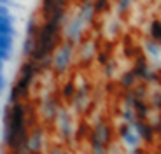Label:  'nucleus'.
Listing matches in <instances>:
<instances>
[{
	"label": "nucleus",
	"instance_id": "12",
	"mask_svg": "<svg viewBox=\"0 0 161 154\" xmlns=\"http://www.w3.org/2000/svg\"><path fill=\"white\" fill-rule=\"evenodd\" d=\"M58 109H60V105H58L53 98H46L44 103H42V112H44V118L47 119V121H54V119H56Z\"/></svg>",
	"mask_w": 161,
	"mask_h": 154
},
{
	"label": "nucleus",
	"instance_id": "15",
	"mask_svg": "<svg viewBox=\"0 0 161 154\" xmlns=\"http://www.w3.org/2000/svg\"><path fill=\"white\" fill-rule=\"evenodd\" d=\"M95 7H93V2H89V0H86L84 4H82V7H80V12H79V16L84 19V23H91L93 18H95Z\"/></svg>",
	"mask_w": 161,
	"mask_h": 154
},
{
	"label": "nucleus",
	"instance_id": "27",
	"mask_svg": "<svg viewBox=\"0 0 161 154\" xmlns=\"http://www.w3.org/2000/svg\"><path fill=\"white\" fill-rule=\"evenodd\" d=\"M153 107L161 109V93H156V95L153 96Z\"/></svg>",
	"mask_w": 161,
	"mask_h": 154
},
{
	"label": "nucleus",
	"instance_id": "31",
	"mask_svg": "<svg viewBox=\"0 0 161 154\" xmlns=\"http://www.w3.org/2000/svg\"><path fill=\"white\" fill-rule=\"evenodd\" d=\"M5 88V77L2 75V72H0V95H2V91H4Z\"/></svg>",
	"mask_w": 161,
	"mask_h": 154
},
{
	"label": "nucleus",
	"instance_id": "34",
	"mask_svg": "<svg viewBox=\"0 0 161 154\" xmlns=\"http://www.w3.org/2000/svg\"><path fill=\"white\" fill-rule=\"evenodd\" d=\"M21 154H39V152H35V151H30V149H26L25 152H21Z\"/></svg>",
	"mask_w": 161,
	"mask_h": 154
},
{
	"label": "nucleus",
	"instance_id": "22",
	"mask_svg": "<svg viewBox=\"0 0 161 154\" xmlns=\"http://www.w3.org/2000/svg\"><path fill=\"white\" fill-rule=\"evenodd\" d=\"M37 32H39V23L32 18V19L26 23V37H33V39H35Z\"/></svg>",
	"mask_w": 161,
	"mask_h": 154
},
{
	"label": "nucleus",
	"instance_id": "20",
	"mask_svg": "<svg viewBox=\"0 0 161 154\" xmlns=\"http://www.w3.org/2000/svg\"><path fill=\"white\" fill-rule=\"evenodd\" d=\"M151 37H153V41L161 44V21L159 19L153 21V25H151Z\"/></svg>",
	"mask_w": 161,
	"mask_h": 154
},
{
	"label": "nucleus",
	"instance_id": "8",
	"mask_svg": "<svg viewBox=\"0 0 161 154\" xmlns=\"http://www.w3.org/2000/svg\"><path fill=\"white\" fill-rule=\"evenodd\" d=\"M26 147L30 151H35V152L42 151V147H44V130H42V126H35L32 133H28Z\"/></svg>",
	"mask_w": 161,
	"mask_h": 154
},
{
	"label": "nucleus",
	"instance_id": "26",
	"mask_svg": "<svg viewBox=\"0 0 161 154\" xmlns=\"http://www.w3.org/2000/svg\"><path fill=\"white\" fill-rule=\"evenodd\" d=\"M2 5H7V7H14V9H23V5L16 4V0H0Z\"/></svg>",
	"mask_w": 161,
	"mask_h": 154
},
{
	"label": "nucleus",
	"instance_id": "36",
	"mask_svg": "<svg viewBox=\"0 0 161 154\" xmlns=\"http://www.w3.org/2000/svg\"><path fill=\"white\" fill-rule=\"evenodd\" d=\"M12 154H19V152H14V151H12Z\"/></svg>",
	"mask_w": 161,
	"mask_h": 154
},
{
	"label": "nucleus",
	"instance_id": "29",
	"mask_svg": "<svg viewBox=\"0 0 161 154\" xmlns=\"http://www.w3.org/2000/svg\"><path fill=\"white\" fill-rule=\"evenodd\" d=\"M12 56V53H7V51H2L0 49V60H4V61H9Z\"/></svg>",
	"mask_w": 161,
	"mask_h": 154
},
{
	"label": "nucleus",
	"instance_id": "1",
	"mask_svg": "<svg viewBox=\"0 0 161 154\" xmlns=\"http://www.w3.org/2000/svg\"><path fill=\"white\" fill-rule=\"evenodd\" d=\"M2 140L4 144L14 152H25L28 149L26 140H28V114L25 103L14 102L11 103L4 114V131H2Z\"/></svg>",
	"mask_w": 161,
	"mask_h": 154
},
{
	"label": "nucleus",
	"instance_id": "19",
	"mask_svg": "<svg viewBox=\"0 0 161 154\" xmlns=\"http://www.w3.org/2000/svg\"><path fill=\"white\" fill-rule=\"evenodd\" d=\"M35 47V39L33 37H26L23 42V56L25 58H30L32 56V51Z\"/></svg>",
	"mask_w": 161,
	"mask_h": 154
},
{
	"label": "nucleus",
	"instance_id": "21",
	"mask_svg": "<svg viewBox=\"0 0 161 154\" xmlns=\"http://www.w3.org/2000/svg\"><path fill=\"white\" fill-rule=\"evenodd\" d=\"M80 53H82V60L88 61L93 58V54H95V46H93V42H86L84 47H80Z\"/></svg>",
	"mask_w": 161,
	"mask_h": 154
},
{
	"label": "nucleus",
	"instance_id": "18",
	"mask_svg": "<svg viewBox=\"0 0 161 154\" xmlns=\"http://www.w3.org/2000/svg\"><path fill=\"white\" fill-rule=\"evenodd\" d=\"M0 49L7 51V53H12L14 51V37L0 33Z\"/></svg>",
	"mask_w": 161,
	"mask_h": 154
},
{
	"label": "nucleus",
	"instance_id": "14",
	"mask_svg": "<svg viewBox=\"0 0 161 154\" xmlns=\"http://www.w3.org/2000/svg\"><path fill=\"white\" fill-rule=\"evenodd\" d=\"M93 131H95V133L98 135V137L102 138V140H103L105 144H107V146H109L110 144V140H112V131H110V128L107 124H105V123H98L97 126H95V128H93Z\"/></svg>",
	"mask_w": 161,
	"mask_h": 154
},
{
	"label": "nucleus",
	"instance_id": "32",
	"mask_svg": "<svg viewBox=\"0 0 161 154\" xmlns=\"http://www.w3.org/2000/svg\"><path fill=\"white\" fill-rule=\"evenodd\" d=\"M49 154H65V152H63V151L60 149V147H56V149H53V151H51V152H49Z\"/></svg>",
	"mask_w": 161,
	"mask_h": 154
},
{
	"label": "nucleus",
	"instance_id": "2",
	"mask_svg": "<svg viewBox=\"0 0 161 154\" xmlns=\"http://www.w3.org/2000/svg\"><path fill=\"white\" fill-rule=\"evenodd\" d=\"M42 72L40 70L39 61L28 58L26 63H23L21 67V72L19 77H18L14 88L11 89V95H9V103H14V102H19V100H26L30 96V88H32V82L35 81V77Z\"/></svg>",
	"mask_w": 161,
	"mask_h": 154
},
{
	"label": "nucleus",
	"instance_id": "10",
	"mask_svg": "<svg viewBox=\"0 0 161 154\" xmlns=\"http://www.w3.org/2000/svg\"><path fill=\"white\" fill-rule=\"evenodd\" d=\"M14 23H16V18L12 16V14H9V16H0V33L16 37L18 32L14 28Z\"/></svg>",
	"mask_w": 161,
	"mask_h": 154
},
{
	"label": "nucleus",
	"instance_id": "7",
	"mask_svg": "<svg viewBox=\"0 0 161 154\" xmlns=\"http://www.w3.org/2000/svg\"><path fill=\"white\" fill-rule=\"evenodd\" d=\"M119 137L123 138V142H125L128 147H131V149L138 147V140H140V137L137 135V131L133 130V126L128 124V123H125V124L119 126Z\"/></svg>",
	"mask_w": 161,
	"mask_h": 154
},
{
	"label": "nucleus",
	"instance_id": "25",
	"mask_svg": "<svg viewBox=\"0 0 161 154\" xmlns=\"http://www.w3.org/2000/svg\"><path fill=\"white\" fill-rule=\"evenodd\" d=\"M131 2L133 0H119V2H117V14H119V16L126 14L128 9H130V5H131Z\"/></svg>",
	"mask_w": 161,
	"mask_h": 154
},
{
	"label": "nucleus",
	"instance_id": "23",
	"mask_svg": "<svg viewBox=\"0 0 161 154\" xmlns=\"http://www.w3.org/2000/svg\"><path fill=\"white\" fill-rule=\"evenodd\" d=\"M109 5H110L109 0H95V2H93V7H95V12H97V14L105 12L109 9Z\"/></svg>",
	"mask_w": 161,
	"mask_h": 154
},
{
	"label": "nucleus",
	"instance_id": "35",
	"mask_svg": "<svg viewBox=\"0 0 161 154\" xmlns=\"http://www.w3.org/2000/svg\"><path fill=\"white\" fill-rule=\"evenodd\" d=\"M4 67H5V61H4V60H0V72L4 70Z\"/></svg>",
	"mask_w": 161,
	"mask_h": 154
},
{
	"label": "nucleus",
	"instance_id": "11",
	"mask_svg": "<svg viewBox=\"0 0 161 154\" xmlns=\"http://www.w3.org/2000/svg\"><path fill=\"white\" fill-rule=\"evenodd\" d=\"M88 137H89V142H91V151L93 154H107V144L98 137L93 130L88 131Z\"/></svg>",
	"mask_w": 161,
	"mask_h": 154
},
{
	"label": "nucleus",
	"instance_id": "13",
	"mask_svg": "<svg viewBox=\"0 0 161 154\" xmlns=\"http://www.w3.org/2000/svg\"><path fill=\"white\" fill-rule=\"evenodd\" d=\"M149 63H147V58L142 56V54H138L137 56V61H135V67H133V72H135V75L138 77V79H145V75H147V72H149Z\"/></svg>",
	"mask_w": 161,
	"mask_h": 154
},
{
	"label": "nucleus",
	"instance_id": "6",
	"mask_svg": "<svg viewBox=\"0 0 161 154\" xmlns=\"http://www.w3.org/2000/svg\"><path fill=\"white\" fill-rule=\"evenodd\" d=\"M88 103H89V89H88V86L82 84V86H79V88L75 86V93H74V96H72L74 109H75L77 112H82V110L88 107Z\"/></svg>",
	"mask_w": 161,
	"mask_h": 154
},
{
	"label": "nucleus",
	"instance_id": "5",
	"mask_svg": "<svg viewBox=\"0 0 161 154\" xmlns=\"http://www.w3.org/2000/svg\"><path fill=\"white\" fill-rule=\"evenodd\" d=\"M86 23L80 16L74 18L69 25H67V41L72 42L74 46L80 42V35H82V30H84Z\"/></svg>",
	"mask_w": 161,
	"mask_h": 154
},
{
	"label": "nucleus",
	"instance_id": "16",
	"mask_svg": "<svg viewBox=\"0 0 161 154\" xmlns=\"http://www.w3.org/2000/svg\"><path fill=\"white\" fill-rule=\"evenodd\" d=\"M137 79L138 77L135 75V72H133V70H128V72H125L123 74V75H121V86H123V88L125 89H131L133 86H135V82H137Z\"/></svg>",
	"mask_w": 161,
	"mask_h": 154
},
{
	"label": "nucleus",
	"instance_id": "28",
	"mask_svg": "<svg viewBox=\"0 0 161 154\" xmlns=\"http://www.w3.org/2000/svg\"><path fill=\"white\" fill-rule=\"evenodd\" d=\"M153 130H154V133H161V116H158L156 123L153 124Z\"/></svg>",
	"mask_w": 161,
	"mask_h": 154
},
{
	"label": "nucleus",
	"instance_id": "17",
	"mask_svg": "<svg viewBox=\"0 0 161 154\" xmlns=\"http://www.w3.org/2000/svg\"><path fill=\"white\" fill-rule=\"evenodd\" d=\"M145 51L151 54V58H154V60H159L161 58V44L156 41H151L145 44Z\"/></svg>",
	"mask_w": 161,
	"mask_h": 154
},
{
	"label": "nucleus",
	"instance_id": "30",
	"mask_svg": "<svg viewBox=\"0 0 161 154\" xmlns=\"http://www.w3.org/2000/svg\"><path fill=\"white\" fill-rule=\"evenodd\" d=\"M9 14H11V11H9L7 5H2V4H0V16H9Z\"/></svg>",
	"mask_w": 161,
	"mask_h": 154
},
{
	"label": "nucleus",
	"instance_id": "3",
	"mask_svg": "<svg viewBox=\"0 0 161 154\" xmlns=\"http://www.w3.org/2000/svg\"><path fill=\"white\" fill-rule=\"evenodd\" d=\"M72 54H74V44L72 42H63L60 44L56 49H54V53L51 54V69H54L56 74H63L65 70L69 69L70 61H72Z\"/></svg>",
	"mask_w": 161,
	"mask_h": 154
},
{
	"label": "nucleus",
	"instance_id": "4",
	"mask_svg": "<svg viewBox=\"0 0 161 154\" xmlns=\"http://www.w3.org/2000/svg\"><path fill=\"white\" fill-rule=\"evenodd\" d=\"M58 131H60L61 138H63L65 142H70L75 135L74 131V123H72V118H70V114L67 112L65 109H58Z\"/></svg>",
	"mask_w": 161,
	"mask_h": 154
},
{
	"label": "nucleus",
	"instance_id": "24",
	"mask_svg": "<svg viewBox=\"0 0 161 154\" xmlns=\"http://www.w3.org/2000/svg\"><path fill=\"white\" fill-rule=\"evenodd\" d=\"M74 93H75V84L70 81V82H67V84L63 86V96H65V100H72Z\"/></svg>",
	"mask_w": 161,
	"mask_h": 154
},
{
	"label": "nucleus",
	"instance_id": "9",
	"mask_svg": "<svg viewBox=\"0 0 161 154\" xmlns=\"http://www.w3.org/2000/svg\"><path fill=\"white\" fill-rule=\"evenodd\" d=\"M133 130L137 131V135L142 138V140H145L147 144H151L154 140V130H153V124H147L145 121H142V119H135V123H133Z\"/></svg>",
	"mask_w": 161,
	"mask_h": 154
},
{
	"label": "nucleus",
	"instance_id": "33",
	"mask_svg": "<svg viewBox=\"0 0 161 154\" xmlns=\"http://www.w3.org/2000/svg\"><path fill=\"white\" fill-rule=\"evenodd\" d=\"M131 154H144V152H142L138 147H135V149H131Z\"/></svg>",
	"mask_w": 161,
	"mask_h": 154
}]
</instances>
